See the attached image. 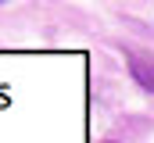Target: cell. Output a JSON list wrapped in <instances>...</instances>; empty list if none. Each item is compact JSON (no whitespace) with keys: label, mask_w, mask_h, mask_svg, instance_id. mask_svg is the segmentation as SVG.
Returning <instances> with one entry per match:
<instances>
[{"label":"cell","mask_w":154,"mask_h":143,"mask_svg":"<svg viewBox=\"0 0 154 143\" xmlns=\"http://www.w3.org/2000/svg\"><path fill=\"white\" fill-rule=\"evenodd\" d=\"M125 65H129V75L136 79V86L154 93V50H140V47L125 50Z\"/></svg>","instance_id":"cell-1"}]
</instances>
